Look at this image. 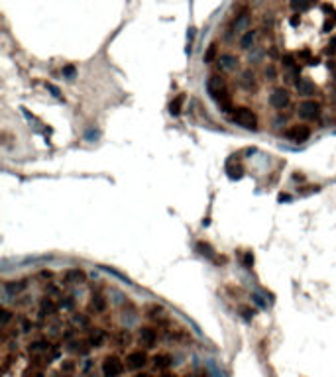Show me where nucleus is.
Returning <instances> with one entry per match:
<instances>
[{"label":"nucleus","mask_w":336,"mask_h":377,"mask_svg":"<svg viewBox=\"0 0 336 377\" xmlns=\"http://www.w3.org/2000/svg\"><path fill=\"white\" fill-rule=\"evenodd\" d=\"M230 120H232L234 124L246 128V130H258V116H256V112H254L252 108H248V106H238V108H234V112L230 114Z\"/></svg>","instance_id":"obj_1"},{"label":"nucleus","mask_w":336,"mask_h":377,"mask_svg":"<svg viewBox=\"0 0 336 377\" xmlns=\"http://www.w3.org/2000/svg\"><path fill=\"white\" fill-rule=\"evenodd\" d=\"M101 372H102V376L104 377H122L124 376V372H126V364H124L118 356L110 354V356H106V358L102 360V364H101Z\"/></svg>","instance_id":"obj_2"},{"label":"nucleus","mask_w":336,"mask_h":377,"mask_svg":"<svg viewBox=\"0 0 336 377\" xmlns=\"http://www.w3.org/2000/svg\"><path fill=\"white\" fill-rule=\"evenodd\" d=\"M289 104H291V94H289L287 89L277 87V89L271 91V94H269V106L271 108H275L277 112H283Z\"/></svg>","instance_id":"obj_3"},{"label":"nucleus","mask_w":336,"mask_h":377,"mask_svg":"<svg viewBox=\"0 0 336 377\" xmlns=\"http://www.w3.org/2000/svg\"><path fill=\"white\" fill-rule=\"evenodd\" d=\"M126 370H130V372H140V370H144L146 366H148V362H150V358H148V354L144 352V350H132L128 356H126Z\"/></svg>","instance_id":"obj_4"},{"label":"nucleus","mask_w":336,"mask_h":377,"mask_svg":"<svg viewBox=\"0 0 336 377\" xmlns=\"http://www.w3.org/2000/svg\"><path fill=\"white\" fill-rule=\"evenodd\" d=\"M297 114L303 118V120H315L321 116V104L313 98H307L303 102H299L297 106Z\"/></svg>","instance_id":"obj_5"},{"label":"nucleus","mask_w":336,"mask_h":377,"mask_svg":"<svg viewBox=\"0 0 336 377\" xmlns=\"http://www.w3.org/2000/svg\"><path fill=\"white\" fill-rule=\"evenodd\" d=\"M138 340H140V344H142L146 350H152V348L158 346L160 332H158V328H154V326H142V328L138 330Z\"/></svg>","instance_id":"obj_6"},{"label":"nucleus","mask_w":336,"mask_h":377,"mask_svg":"<svg viewBox=\"0 0 336 377\" xmlns=\"http://www.w3.org/2000/svg\"><path fill=\"white\" fill-rule=\"evenodd\" d=\"M283 136L291 142H307L311 138V128L307 124H293L283 132Z\"/></svg>","instance_id":"obj_7"},{"label":"nucleus","mask_w":336,"mask_h":377,"mask_svg":"<svg viewBox=\"0 0 336 377\" xmlns=\"http://www.w3.org/2000/svg\"><path fill=\"white\" fill-rule=\"evenodd\" d=\"M295 91H297L299 96H303V98H311V96L317 93V85H315L311 79L301 77V79H297V83H295Z\"/></svg>","instance_id":"obj_8"},{"label":"nucleus","mask_w":336,"mask_h":377,"mask_svg":"<svg viewBox=\"0 0 336 377\" xmlns=\"http://www.w3.org/2000/svg\"><path fill=\"white\" fill-rule=\"evenodd\" d=\"M146 316L152 320V322H156V324H168V316H166V311L160 307V305H150L148 309H146Z\"/></svg>","instance_id":"obj_9"},{"label":"nucleus","mask_w":336,"mask_h":377,"mask_svg":"<svg viewBox=\"0 0 336 377\" xmlns=\"http://www.w3.org/2000/svg\"><path fill=\"white\" fill-rule=\"evenodd\" d=\"M216 63H218V67H220V71H236L238 69V57L236 55H232V53H222L218 59H216Z\"/></svg>","instance_id":"obj_10"},{"label":"nucleus","mask_w":336,"mask_h":377,"mask_svg":"<svg viewBox=\"0 0 336 377\" xmlns=\"http://www.w3.org/2000/svg\"><path fill=\"white\" fill-rule=\"evenodd\" d=\"M250 22H252V16H250V12L244 10L242 14L236 16V20H234V24H232V31H234V33H236V31H238V33H246V31L250 30V28H248Z\"/></svg>","instance_id":"obj_11"},{"label":"nucleus","mask_w":336,"mask_h":377,"mask_svg":"<svg viewBox=\"0 0 336 377\" xmlns=\"http://www.w3.org/2000/svg\"><path fill=\"white\" fill-rule=\"evenodd\" d=\"M57 309H59V303H55V299H51V297H45L41 303H39V318H45V316H51V314H55L57 313Z\"/></svg>","instance_id":"obj_12"},{"label":"nucleus","mask_w":336,"mask_h":377,"mask_svg":"<svg viewBox=\"0 0 336 377\" xmlns=\"http://www.w3.org/2000/svg\"><path fill=\"white\" fill-rule=\"evenodd\" d=\"M87 340H89V344H91L93 348H101V346L104 344V340H106V332H104L102 328H89Z\"/></svg>","instance_id":"obj_13"},{"label":"nucleus","mask_w":336,"mask_h":377,"mask_svg":"<svg viewBox=\"0 0 336 377\" xmlns=\"http://www.w3.org/2000/svg\"><path fill=\"white\" fill-rule=\"evenodd\" d=\"M85 281H87V273H85L83 269H79V267L69 269V271L65 273V283H69V285H75V283H85Z\"/></svg>","instance_id":"obj_14"},{"label":"nucleus","mask_w":336,"mask_h":377,"mask_svg":"<svg viewBox=\"0 0 336 377\" xmlns=\"http://www.w3.org/2000/svg\"><path fill=\"white\" fill-rule=\"evenodd\" d=\"M152 362H154V368L160 370V372H166L168 368L173 366V358H171L169 354H164V352H162V354H156Z\"/></svg>","instance_id":"obj_15"},{"label":"nucleus","mask_w":336,"mask_h":377,"mask_svg":"<svg viewBox=\"0 0 336 377\" xmlns=\"http://www.w3.org/2000/svg\"><path fill=\"white\" fill-rule=\"evenodd\" d=\"M4 289L10 293V295H20L22 291L28 289V279H18V281H6L4 283Z\"/></svg>","instance_id":"obj_16"},{"label":"nucleus","mask_w":336,"mask_h":377,"mask_svg":"<svg viewBox=\"0 0 336 377\" xmlns=\"http://www.w3.org/2000/svg\"><path fill=\"white\" fill-rule=\"evenodd\" d=\"M106 307H108V303H106V299H104L102 293H93V295H91V309H93L95 313H104Z\"/></svg>","instance_id":"obj_17"},{"label":"nucleus","mask_w":336,"mask_h":377,"mask_svg":"<svg viewBox=\"0 0 336 377\" xmlns=\"http://www.w3.org/2000/svg\"><path fill=\"white\" fill-rule=\"evenodd\" d=\"M28 350L34 352V354H47V352L53 350V348H51L49 340H34V342H30Z\"/></svg>","instance_id":"obj_18"},{"label":"nucleus","mask_w":336,"mask_h":377,"mask_svg":"<svg viewBox=\"0 0 336 377\" xmlns=\"http://www.w3.org/2000/svg\"><path fill=\"white\" fill-rule=\"evenodd\" d=\"M114 344H116L118 348L130 346V344H132V334H130V330H118V332L114 334Z\"/></svg>","instance_id":"obj_19"},{"label":"nucleus","mask_w":336,"mask_h":377,"mask_svg":"<svg viewBox=\"0 0 336 377\" xmlns=\"http://www.w3.org/2000/svg\"><path fill=\"white\" fill-rule=\"evenodd\" d=\"M69 350L77 352L79 356H87V354H89V352L93 350V346L89 344V340H75V342H71Z\"/></svg>","instance_id":"obj_20"},{"label":"nucleus","mask_w":336,"mask_h":377,"mask_svg":"<svg viewBox=\"0 0 336 377\" xmlns=\"http://www.w3.org/2000/svg\"><path fill=\"white\" fill-rule=\"evenodd\" d=\"M256 37H258V31H256V30H248V31L242 33V37H240V47H242V49H250V47L254 45V41H256Z\"/></svg>","instance_id":"obj_21"},{"label":"nucleus","mask_w":336,"mask_h":377,"mask_svg":"<svg viewBox=\"0 0 336 377\" xmlns=\"http://www.w3.org/2000/svg\"><path fill=\"white\" fill-rule=\"evenodd\" d=\"M183 104H185V94H177V96L171 100V104H169V112H171L173 116L181 114V110H183Z\"/></svg>","instance_id":"obj_22"},{"label":"nucleus","mask_w":336,"mask_h":377,"mask_svg":"<svg viewBox=\"0 0 336 377\" xmlns=\"http://www.w3.org/2000/svg\"><path fill=\"white\" fill-rule=\"evenodd\" d=\"M315 6V0H291V8L295 12H307Z\"/></svg>","instance_id":"obj_23"},{"label":"nucleus","mask_w":336,"mask_h":377,"mask_svg":"<svg viewBox=\"0 0 336 377\" xmlns=\"http://www.w3.org/2000/svg\"><path fill=\"white\" fill-rule=\"evenodd\" d=\"M242 87H244L246 91H254V89H256V81H254V75H250V73H244V77H242Z\"/></svg>","instance_id":"obj_24"},{"label":"nucleus","mask_w":336,"mask_h":377,"mask_svg":"<svg viewBox=\"0 0 336 377\" xmlns=\"http://www.w3.org/2000/svg\"><path fill=\"white\" fill-rule=\"evenodd\" d=\"M12 318H14V313H12L10 309H6V307H4V309H2V330L10 326Z\"/></svg>","instance_id":"obj_25"},{"label":"nucleus","mask_w":336,"mask_h":377,"mask_svg":"<svg viewBox=\"0 0 336 377\" xmlns=\"http://www.w3.org/2000/svg\"><path fill=\"white\" fill-rule=\"evenodd\" d=\"M73 322H75V324H79V326H83V328H89V326H91L89 316L79 314V313H75V314H73Z\"/></svg>","instance_id":"obj_26"},{"label":"nucleus","mask_w":336,"mask_h":377,"mask_svg":"<svg viewBox=\"0 0 336 377\" xmlns=\"http://www.w3.org/2000/svg\"><path fill=\"white\" fill-rule=\"evenodd\" d=\"M75 307V301L71 299V297H61V301H59V309H63V311H71Z\"/></svg>","instance_id":"obj_27"},{"label":"nucleus","mask_w":336,"mask_h":377,"mask_svg":"<svg viewBox=\"0 0 336 377\" xmlns=\"http://www.w3.org/2000/svg\"><path fill=\"white\" fill-rule=\"evenodd\" d=\"M214 57H216V43H212V45L206 49V53H204V63H212Z\"/></svg>","instance_id":"obj_28"},{"label":"nucleus","mask_w":336,"mask_h":377,"mask_svg":"<svg viewBox=\"0 0 336 377\" xmlns=\"http://www.w3.org/2000/svg\"><path fill=\"white\" fill-rule=\"evenodd\" d=\"M34 328H35V324H34L30 318H22V326H20V330H22V332H26V334H28V332H32Z\"/></svg>","instance_id":"obj_29"},{"label":"nucleus","mask_w":336,"mask_h":377,"mask_svg":"<svg viewBox=\"0 0 336 377\" xmlns=\"http://www.w3.org/2000/svg\"><path fill=\"white\" fill-rule=\"evenodd\" d=\"M41 376H43V372H41L37 366H34V368H30V370L24 372V377H41Z\"/></svg>","instance_id":"obj_30"},{"label":"nucleus","mask_w":336,"mask_h":377,"mask_svg":"<svg viewBox=\"0 0 336 377\" xmlns=\"http://www.w3.org/2000/svg\"><path fill=\"white\" fill-rule=\"evenodd\" d=\"M197 248L201 250V253H202V255H208V257H212V248H210L208 244H199Z\"/></svg>","instance_id":"obj_31"},{"label":"nucleus","mask_w":336,"mask_h":377,"mask_svg":"<svg viewBox=\"0 0 336 377\" xmlns=\"http://www.w3.org/2000/svg\"><path fill=\"white\" fill-rule=\"evenodd\" d=\"M61 370H63V372H67V374H71V372L75 370V362L65 360V364H61Z\"/></svg>","instance_id":"obj_32"},{"label":"nucleus","mask_w":336,"mask_h":377,"mask_svg":"<svg viewBox=\"0 0 336 377\" xmlns=\"http://www.w3.org/2000/svg\"><path fill=\"white\" fill-rule=\"evenodd\" d=\"M240 313L244 314V318H246V320L254 318V311H252V309H248V307H242V309H240Z\"/></svg>","instance_id":"obj_33"},{"label":"nucleus","mask_w":336,"mask_h":377,"mask_svg":"<svg viewBox=\"0 0 336 377\" xmlns=\"http://www.w3.org/2000/svg\"><path fill=\"white\" fill-rule=\"evenodd\" d=\"M252 263H254V255H252V251H246V255H244V265H246V267H252Z\"/></svg>","instance_id":"obj_34"},{"label":"nucleus","mask_w":336,"mask_h":377,"mask_svg":"<svg viewBox=\"0 0 336 377\" xmlns=\"http://www.w3.org/2000/svg\"><path fill=\"white\" fill-rule=\"evenodd\" d=\"M51 275H53L51 271H41L39 273V277H43V279H51Z\"/></svg>","instance_id":"obj_35"},{"label":"nucleus","mask_w":336,"mask_h":377,"mask_svg":"<svg viewBox=\"0 0 336 377\" xmlns=\"http://www.w3.org/2000/svg\"><path fill=\"white\" fill-rule=\"evenodd\" d=\"M73 73H75V69H73V67H67V69H65V75H73Z\"/></svg>","instance_id":"obj_36"},{"label":"nucleus","mask_w":336,"mask_h":377,"mask_svg":"<svg viewBox=\"0 0 336 377\" xmlns=\"http://www.w3.org/2000/svg\"><path fill=\"white\" fill-rule=\"evenodd\" d=\"M134 377H154L152 374H146V372H142V374H138V376H134Z\"/></svg>","instance_id":"obj_37"},{"label":"nucleus","mask_w":336,"mask_h":377,"mask_svg":"<svg viewBox=\"0 0 336 377\" xmlns=\"http://www.w3.org/2000/svg\"><path fill=\"white\" fill-rule=\"evenodd\" d=\"M160 377H177V376H175V374H169V372H164Z\"/></svg>","instance_id":"obj_38"},{"label":"nucleus","mask_w":336,"mask_h":377,"mask_svg":"<svg viewBox=\"0 0 336 377\" xmlns=\"http://www.w3.org/2000/svg\"><path fill=\"white\" fill-rule=\"evenodd\" d=\"M191 377H204L202 374H199V376H191Z\"/></svg>","instance_id":"obj_39"}]
</instances>
